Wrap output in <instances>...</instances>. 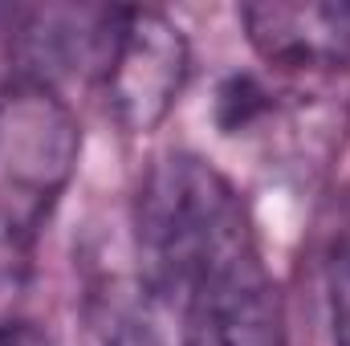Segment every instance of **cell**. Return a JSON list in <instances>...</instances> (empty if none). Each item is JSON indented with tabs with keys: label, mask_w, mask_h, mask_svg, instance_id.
<instances>
[{
	"label": "cell",
	"mask_w": 350,
	"mask_h": 346,
	"mask_svg": "<svg viewBox=\"0 0 350 346\" xmlns=\"http://www.w3.org/2000/svg\"><path fill=\"white\" fill-rule=\"evenodd\" d=\"M131 220L139 289L167 310H179L208 277L261 257L241 191L224 172L187 151H172L143 172Z\"/></svg>",
	"instance_id": "1"
},
{
	"label": "cell",
	"mask_w": 350,
	"mask_h": 346,
	"mask_svg": "<svg viewBox=\"0 0 350 346\" xmlns=\"http://www.w3.org/2000/svg\"><path fill=\"white\" fill-rule=\"evenodd\" d=\"M82 131L45 82L0 86V269L16 273L78 172Z\"/></svg>",
	"instance_id": "2"
},
{
	"label": "cell",
	"mask_w": 350,
	"mask_h": 346,
	"mask_svg": "<svg viewBox=\"0 0 350 346\" xmlns=\"http://www.w3.org/2000/svg\"><path fill=\"white\" fill-rule=\"evenodd\" d=\"M191 74V45L183 29L155 8H110L94 86L106 114L126 135L155 131Z\"/></svg>",
	"instance_id": "3"
},
{
	"label": "cell",
	"mask_w": 350,
	"mask_h": 346,
	"mask_svg": "<svg viewBox=\"0 0 350 346\" xmlns=\"http://www.w3.org/2000/svg\"><path fill=\"white\" fill-rule=\"evenodd\" d=\"M179 346H285V314L261 257L241 261L179 302Z\"/></svg>",
	"instance_id": "4"
},
{
	"label": "cell",
	"mask_w": 350,
	"mask_h": 346,
	"mask_svg": "<svg viewBox=\"0 0 350 346\" xmlns=\"http://www.w3.org/2000/svg\"><path fill=\"white\" fill-rule=\"evenodd\" d=\"M241 25L281 78L322 82L350 66V4H245Z\"/></svg>",
	"instance_id": "5"
},
{
	"label": "cell",
	"mask_w": 350,
	"mask_h": 346,
	"mask_svg": "<svg viewBox=\"0 0 350 346\" xmlns=\"http://www.w3.org/2000/svg\"><path fill=\"white\" fill-rule=\"evenodd\" d=\"M326 314H330V343L350 346V204L338 216L330 245H326Z\"/></svg>",
	"instance_id": "6"
},
{
	"label": "cell",
	"mask_w": 350,
	"mask_h": 346,
	"mask_svg": "<svg viewBox=\"0 0 350 346\" xmlns=\"http://www.w3.org/2000/svg\"><path fill=\"white\" fill-rule=\"evenodd\" d=\"M0 346H53V338L25 318H0Z\"/></svg>",
	"instance_id": "7"
}]
</instances>
